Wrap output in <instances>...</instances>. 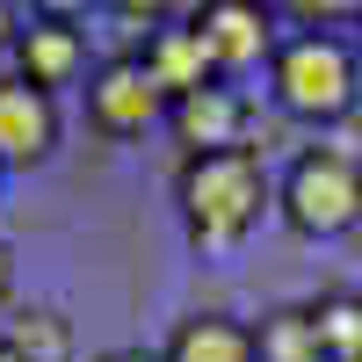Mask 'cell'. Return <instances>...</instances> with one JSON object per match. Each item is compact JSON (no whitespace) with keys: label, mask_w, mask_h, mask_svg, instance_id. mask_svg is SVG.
Segmentation results:
<instances>
[{"label":"cell","mask_w":362,"mask_h":362,"mask_svg":"<svg viewBox=\"0 0 362 362\" xmlns=\"http://www.w3.org/2000/svg\"><path fill=\"white\" fill-rule=\"evenodd\" d=\"M268 167L254 145H239V153H203V160H181L174 174V203H181V225H189L196 247H239L261 210H268Z\"/></svg>","instance_id":"6da1fadb"},{"label":"cell","mask_w":362,"mask_h":362,"mask_svg":"<svg viewBox=\"0 0 362 362\" xmlns=\"http://www.w3.org/2000/svg\"><path fill=\"white\" fill-rule=\"evenodd\" d=\"M276 210L305 239H334V232L362 225V160L348 145H305L276 189Z\"/></svg>","instance_id":"7a4b0ae2"},{"label":"cell","mask_w":362,"mask_h":362,"mask_svg":"<svg viewBox=\"0 0 362 362\" xmlns=\"http://www.w3.org/2000/svg\"><path fill=\"white\" fill-rule=\"evenodd\" d=\"M268 80H276V102H283L290 116H312V124H334V116H348L355 95H362V66H355V51H348L341 37H326V29L276 44V58H268Z\"/></svg>","instance_id":"3957f363"},{"label":"cell","mask_w":362,"mask_h":362,"mask_svg":"<svg viewBox=\"0 0 362 362\" xmlns=\"http://www.w3.org/2000/svg\"><path fill=\"white\" fill-rule=\"evenodd\" d=\"M87 124L102 138H145L153 124H167V95H160V80L145 73L138 51L95 66V80H87Z\"/></svg>","instance_id":"277c9868"},{"label":"cell","mask_w":362,"mask_h":362,"mask_svg":"<svg viewBox=\"0 0 362 362\" xmlns=\"http://www.w3.org/2000/svg\"><path fill=\"white\" fill-rule=\"evenodd\" d=\"M247 116L254 109H247L239 87L210 80V87H196V95L167 102V131L181 145V160H203V153H239V145H247Z\"/></svg>","instance_id":"5b68a950"},{"label":"cell","mask_w":362,"mask_h":362,"mask_svg":"<svg viewBox=\"0 0 362 362\" xmlns=\"http://www.w3.org/2000/svg\"><path fill=\"white\" fill-rule=\"evenodd\" d=\"M189 29L203 37L218 73H239V66H254V58H276V15L254 8V0H210V8L189 15Z\"/></svg>","instance_id":"8992f818"},{"label":"cell","mask_w":362,"mask_h":362,"mask_svg":"<svg viewBox=\"0 0 362 362\" xmlns=\"http://www.w3.org/2000/svg\"><path fill=\"white\" fill-rule=\"evenodd\" d=\"M58 153V102L22 73H0V167H44Z\"/></svg>","instance_id":"52a82bcc"},{"label":"cell","mask_w":362,"mask_h":362,"mask_svg":"<svg viewBox=\"0 0 362 362\" xmlns=\"http://www.w3.org/2000/svg\"><path fill=\"white\" fill-rule=\"evenodd\" d=\"M15 73L29 87H73L87 73V29L73 15H29L22 22V37H15Z\"/></svg>","instance_id":"ba28073f"},{"label":"cell","mask_w":362,"mask_h":362,"mask_svg":"<svg viewBox=\"0 0 362 362\" xmlns=\"http://www.w3.org/2000/svg\"><path fill=\"white\" fill-rule=\"evenodd\" d=\"M138 58H145V73L160 80V95H167V102H181V95H196V87H210V80H218V66H210V51H203V37H196L189 22L153 29Z\"/></svg>","instance_id":"9c48e42d"},{"label":"cell","mask_w":362,"mask_h":362,"mask_svg":"<svg viewBox=\"0 0 362 362\" xmlns=\"http://www.w3.org/2000/svg\"><path fill=\"white\" fill-rule=\"evenodd\" d=\"M160 362H254V326H239L225 312H196L174 326Z\"/></svg>","instance_id":"30bf717a"},{"label":"cell","mask_w":362,"mask_h":362,"mask_svg":"<svg viewBox=\"0 0 362 362\" xmlns=\"http://www.w3.org/2000/svg\"><path fill=\"white\" fill-rule=\"evenodd\" d=\"M254 362H326L319 326H312V305H276V312H261V326H254Z\"/></svg>","instance_id":"8fae6325"},{"label":"cell","mask_w":362,"mask_h":362,"mask_svg":"<svg viewBox=\"0 0 362 362\" xmlns=\"http://www.w3.org/2000/svg\"><path fill=\"white\" fill-rule=\"evenodd\" d=\"M312 326H319L326 362H362V297L355 290H326L312 305Z\"/></svg>","instance_id":"7c38bea8"},{"label":"cell","mask_w":362,"mask_h":362,"mask_svg":"<svg viewBox=\"0 0 362 362\" xmlns=\"http://www.w3.org/2000/svg\"><path fill=\"white\" fill-rule=\"evenodd\" d=\"M0 341H8L22 362H73V326H66V312H51V305L22 312Z\"/></svg>","instance_id":"4fadbf2b"},{"label":"cell","mask_w":362,"mask_h":362,"mask_svg":"<svg viewBox=\"0 0 362 362\" xmlns=\"http://www.w3.org/2000/svg\"><path fill=\"white\" fill-rule=\"evenodd\" d=\"M8 297H15V247L0 239V305H8Z\"/></svg>","instance_id":"5bb4252c"},{"label":"cell","mask_w":362,"mask_h":362,"mask_svg":"<svg viewBox=\"0 0 362 362\" xmlns=\"http://www.w3.org/2000/svg\"><path fill=\"white\" fill-rule=\"evenodd\" d=\"M15 37H22V15L8 8V0H0V51H15Z\"/></svg>","instance_id":"9a60e30c"},{"label":"cell","mask_w":362,"mask_h":362,"mask_svg":"<svg viewBox=\"0 0 362 362\" xmlns=\"http://www.w3.org/2000/svg\"><path fill=\"white\" fill-rule=\"evenodd\" d=\"M102 362H160V355H145V348H109Z\"/></svg>","instance_id":"2e32d148"},{"label":"cell","mask_w":362,"mask_h":362,"mask_svg":"<svg viewBox=\"0 0 362 362\" xmlns=\"http://www.w3.org/2000/svg\"><path fill=\"white\" fill-rule=\"evenodd\" d=\"M0 362H22V355H15V348H8V341H0Z\"/></svg>","instance_id":"e0dca14e"}]
</instances>
